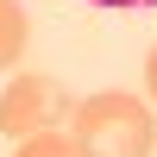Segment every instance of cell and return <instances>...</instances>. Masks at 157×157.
I'll use <instances>...</instances> for the list:
<instances>
[{
  "label": "cell",
  "instance_id": "cell-5",
  "mask_svg": "<svg viewBox=\"0 0 157 157\" xmlns=\"http://www.w3.org/2000/svg\"><path fill=\"white\" fill-rule=\"evenodd\" d=\"M145 88H151V101H157V44H151V57H145Z\"/></svg>",
  "mask_w": 157,
  "mask_h": 157
},
{
  "label": "cell",
  "instance_id": "cell-2",
  "mask_svg": "<svg viewBox=\"0 0 157 157\" xmlns=\"http://www.w3.org/2000/svg\"><path fill=\"white\" fill-rule=\"evenodd\" d=\"M63 113H69V94H63L57 75H13L6 94H0V132L19 145V138L32 132H50V126H63Z\"/></svg>",
  "mask_w": 157,
  "mask_h": 157
},
{
  "label": "cell",
  "instance_id": "cell-4",
  "mask_svg": "<svg viewBox=\"0 0 157 157\" xmlns=\"http://www.w3.org/2000/svg\"><path fill=\"white\" fill-rule=\"evenodd\" d=\"M13 157H88V151L75 145V132H69V126H50V132L19 138V151H13Z\"/></svg>",
  "mask_w": 157,
  "mask_h": 157
},
{
  "label": "cell",
  "instance_id": "cell-6",
  "mask_svg": "<svg viewBox=\"0 0 157 157\" xmlns=\"http://www.w3.org/2000/svg\"><path fill=\"white\" fill-rule=\"evenodd\" d=\"M75 6H157V0H75Z\"/></svg>",
  "mask_w": 157,
  "mask_h": 157
},
{
  "label": "cell",
  "instance_id": "cell-3",
  "mask_svg": "<svg viewBox=\"0 0 157 157\" xmlns=\"http://www.w3.org/2000/svg\"><path fill=\"white\" fill-rule=\"evenodd\" d=\"M25 38H32L25 6H19V0H0V69H13V63L25 57Z\"/></svg>",
  "mask_w": 157,
  "mask_h": 157
},
{
  "label": "cell",
  "instance_id": "cell-1",
  "mask_svg": "<svg viewBox=\"0 0 157 157\" xmlns=\"http://www.w3.org/2000/svg\"><path fill=\"white\" fill-rule=\"evenodd\" d=\"M69 132L75 145L88 157H151L157 151V120L151 107L138 94H120V88H107V94H88L82 107L69 113Z\"/></svg>",
  "mask_w": 157,
  "mask_h": 157
}]
</instances>
